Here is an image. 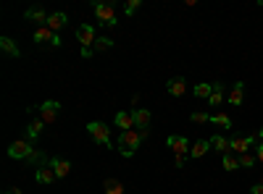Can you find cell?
<instances>
[{"instance_id": "cell-1", "label": "cell", "mask_w": 263, "mask_h": 194, "mask_svg": "<svg viewBox=\"0 0 263 194\" xmlns=\"http://www.w3.org/2000/svg\"><path fill=\"white\" fill-rule=\"evenodd\" d=\"M147 137V128L145 132H140V128H129V132H121L119 134V144H116V149L124 155V158H132L140 149V144H142V139Z\"/></svg>"}, {"instance_id": "cell-2", "label": "cell", "mask_w": 263, "mask_h": 194, "mask_svg": "<svg viewBox=\"0 0 263 194\" xmlns=\"http://www.w3.org/2000/svg\"><path fill=\"white\" fill-rule=\"evenodd\" d=\"M8 158H13V160L40 163V160H42V153H37V149L32 147V142H29V139H16V142L8 147Z\"/></svg>"}, {"instance_id": "cell-3", "label": "cell", "mask_w": 263, "mask_h": 194, "mask_svg": "<svg viewBox=\"0 0 263 194\" xmlns=\"http://www.w3.org/2000/svg\"><path fill=\"white\" fill-rule=\"evenodd\" d=\"M58 113H61V102L58 100H45L42 105H37V118L45 123V126L55 123L58 121Z\"/></svg>"}, {"instance_id": "cell-4", "label": "cell", "mask_w": 263, "mask_h": 194, "mask_svg": "<svg viewBox=\"0 0 263 194\" xmlns=\"http://www.w3.org/2000/svg\"><path fill=\"white\" fill-rule=\"evenodd\" d=\"M87 132H90V137L100 147H111V126H105L103 121H90L87 123Z\"/></svg>"}, {"instance_id": "cell-5", "label": "cell", "mask_w": 263, "mask_h": 194, "mask_svg": "<svg viewBox=\"0 0 263 194\" xmlns=\"http://www.w3.org/2000/svg\"><path fill=\"white\" fill-rule=\"evenodd\" d=\"M92 8H95V16H98L100 24H105V27H116V24H119L116 8H114L111 3H95Z\"/></svg>"}, {"instance_id": "cell-6", "label": "cell", "mask_w": 263, "mask_h": 194, "mask_svg": "<svg viewBox=\"0 0 263 194\" xmlns=\"http://www.w3.org/2000/svg\"><path fill=\"white\" fill-rule=\"evenodd\" d=\"M166 144L174 149V158H184V155H190V142H187V137H182V134H171L168 139H166Z\"/></svg>"}, {"instance_id": "cell-7", "label": "cell", "mask_w": 263, "mask_h": 194, "mask_svg": "<svg viewBox=\"0 0 263 194\" xmlns=\"http://www.w3.org/2000/svg\"><path fill=\"white\" fill-rule=\"evenodd\" d=\"M77 39H79V45H82V48H92V45H95V39H98L95 27H92V24H82V27L77 29Z\"/></svg>"}, {"instance_id": "cell-8", "label": "cell", "mask_w": 263, "mask_h": 194, "mask_svg": "<svg viewBox=\"0 0 263 194\" xmlns=\"http://www.w3.org/2000/svg\"><path fill=\"white\" fill-rule=\"evenodd\" d=\"M34 179H37V184H45V186H48V184H53L58 176H55V170H53L50 163H48V165H40V168L34 170Z\"/></svg>"}, {"instance_id": "cell-9", "label": "cell", "mask_w": 263, "mask_h": 194, "mask_svg": "<svg viewBox=\"0 0 263 194\" xmlns=\"http://www.w3.org/2000/svg\"><path fill=\"white\" fill-rule=\"evenodd\" d=\"M132 116H135V128H140V132H145V128L150 126V118H153L147 107H135Z\"/></svg>"}, {"instance_id": "cell-10", "label": "cell", "mask_w": 263, "mask_h": 194, "mask_svg": "<svg viewBox=\"0 0 263 194\" xmlns=\"http://www.w3.org/2000/svg\"><path fill=\"white\" fill-rule=\"evenodd\" d=\"M114 123L119 126V132H129V128H135V116H132L129 111H119L114 116Z\"/></svg>"}, {"instance_id": "cell-11", "label": "cell", "mask_w": 263, "mask_h": 194, "mask_svg": "<svg viewBox=\"0 0 263 194\" xmlns=\"http://www.w3.org/2000/svg\"><path fill=\"white\" fill-rule=\"evenodd\" d=\"M229 142H232V153L245 155L248 149L255 144V137H234V139H229Z\"/></svg>"}, {"instance_id": "cell-12", "label": "cell", "mask_w": 263, "mask_h": 194, "mask_svg": "<svg viewBox=\"0 0 263 194\" xmlns=\"http://www.w3.org/2000/svg\"><path fill=\"white\" fill-rule=\"evenodd\" d=\"M50 168L55 170L58 179H66V176L71 174V160H66V158H53V160H50Z\"/></svg>"}, {"instance_id": "cell-13", "label": "cell", "mask_w": 263, "mask_h": 194, "mask_svg": "<svg viewBox=\"0 0 263 194\" xmlns=\"http://www.w3.org/2000/svg\"><path fill=\"white\" fill-rule=\"evenodd\" d=\"M66 21H69V18H66V13H63V11H55V13L48 16V24H45V27H48L53 34H58V29L66 27Z\"/></svg>"}, {"instance_id": "cell-14", "label": "cell", "mask_w": 263, "mask_h": 194, "mask_svg": "<svg viewBox=\"0 0 263 194\" xmlns=\"http://www.w3.org/2000/svg\"><path fill=\"white\" fill-rule=\"evenodd\" d=\"M208 142H211V149H216V153H221V155L232 153V142H229L227 137H221V134H216V137H211Z\"/></svg>"}, {"instance_id": "cell-15", "label": "cell", "mask_w": 263, "mask_h": 194, "mask_svg": "<svg viewBox=\"0 0 263 194\" xmlns=\"http://www.w3.org/2000/svg\"><path fill=\"white\" fill-rule=\"evenodd\" d=\"M227 100H229V105H242V102H245V84L237 81L234 87L229 90V97H227Z\"/></svg>"}, {"instance_id": "cell-16", "label": "cell", "mask_w": 263, "mask_h": 194, "mask_svg": "<svg viewBox=\"0 0 263 194\" xmlns=\"http://www.w3.org/2000/svg\"><path fill=\"white\" fill-rule=\"evenodd\" d=\"M53 32L48 29V27H37L34 29V42H37V45H53Z\"/></svg>"}, {"instance_id": "cell-17", "label": "cell", "mask_w": 263, "mask_h": 194, "mask_svg": "<svg viewBox=\"0 0 263 194\" xmlns=\"http://www.w3.org/2000/svg\"><path fill=\"white\" fill-rule=\"evenodd\" d=\"M166 90H168V95H174V97H182V95L187 92V81H184V79H171V81L166 84Z\"/></svg>"}, {"instance_id": "cell-18", "label": "cell", "mask_w": 263, "mask_h": 194, "mask_svg": "<svg viewBox=\"0 0 263 194\" xmlns=\"http://www.w3.org/2000/svg\"><path fill=\"white\" fill-rule=\"evenodd\" d=\"M0 48H3V53L6 55H11V58H18L21 55V50H18V45L11 39V37H0Z\"/></svg>"}, {"instance_id": "cell-19", "label": "cell", "mask_w": 263, "mask_h": 194, "mask_svg": "<svg viewBox=\"0 0 263 194\" xmlns=\"http://www.w3.org/2000/svg\"><path fill=\"white\" fill-rule=\"evenodd\" d=\"M27 18L34 21L37 27H45V24H48V13L42 11V8H29V11H27Z\"/></svg>"}, {"instance_id": "cell-20", "label": "cell", "mask_w": 263, "mask_h": 194, "mask_svg": "<svg viewBox=\"0 0 263 194\" xmlns=\"http://www.w3.org/2000/svg\"><path fill=\"white\" fill-rule=\"evenodd\" d=\"M211 149V142H205V139H200V142H195L192 147H190V158H203L205 153Z\"/></svg>"}, {"instance_id": "cell-21", "label": "cell", "mask_w": 263, "mask_h": 194, "mask_svg": "<svg viewBox=\"0 0 263 194\" xmlns=\"http://www.w3.org/2000/svg\"><path fill=\"white\" fill-rule=\"evenodd\" d=\"M221 102H224V84L213 81V92L208 97V105H221Z\"/></svg>"}, {"instance_id": "cell-22", "label": "cell", "mask_w": 263, "mask_h": 194, "mask_svg": "<svg viewBox=\"0 0 263 194\" xmlns=\"http://www.w3.org/2000/svg\"><path fill=\"white\" fill-rule=\"evenodd\" d=\"M103 189H105V194H124V184L119 179H105Z\"/></svg>"}, {"instance_id": "cell-23", "label": "cell", "mask_w": 263, "mask_h": 194, "mask_svg": "<svg viewBox=\"0 0 263 194\" xmlns=\"http://www.w3.org/2000/svg\"><path fill=\"white\" fill-rule=\"evenodd\" d=\"M42 128H45V123H42L40 118H37V121H32V123L27 126V139H29V142H32V139H37V137L42 134Z\"/></svg>"}, {"instance_id": "cell-24", "label": "cell", "mask_w": 263, "mask_h": 194, "mask_svg": "<svg viewBox=\"0 0 263 194\" xmlns=\"http://www.w3.org/2000/svg\"><path fill=\"white\" fill-rule=\"evenodd\" d=\"M111 48H114V39L111 37H98L95 45H92V53H105V50H111Z\"/></svg>"}, {"instance_id": "cell-25", "label": "cell", "mask_w": 263, "mask_h": 194, "mask_svg": "<svg viewBox=\"0 0 263 194\" xmlns=\"http://www.w3.org/2000/svg\"><path fill=\"white\" fill-rule=\"evenodd\" d=\"M195 97H200V100H208L211 92H213V84H195Z\"/></svg>"}, {"instance_id": "cell-26", "label": "cell", "mask_w": 263, "mask_h": 194, "mask_svg": "<svg viewBox=\"0 0 263 194\" xmlns=\"http://www.w3.org/2000/svg\"><path fill=\"white\" fill-rule=\"evenodd\" d=\"M211 123L221 126V128H232V118H229L227 113H213V116H211Z\"/></svg>"}, {"instance_id": "cell-27", "label": "cell", "mask_w": 263, "mask_h": 194, "mask_svg": "<svg viewBox=\"0 0 263 194\" xmlns=\"http://www.w3.org/2000/svg\"><path fill=\"white\" fill-rule=\"evenodd\" d=\"M221 165L227 168V170H237L239 168V158H234V155H221Z\"/></svg>"}, {"instance_id": "cell-28", "label": "cell", "mask_w": 263, "mask_h": 194, "mask_svg": "<svg viewBox=\"0 0 263 194\" xmlns=\"http://www.w3.org/2000/svg\"><path fill=\"white\" fill-rule=\"evenodd\" d=\"M140 6H142V0H129V3L124 6V13H126V16H135Z\"/></svg>"}, {"instance_id": "cell-29", "label": "cell", "mask_w": 263, "mask_h": 194, "mask_svg": "<svg viewBox=\"0 0 263 194\" xmlns=\"http://www.w3.org/2000/svg\"><path fill=\"white\" fill-rule=\"evenodd\" d=\"M192 123H211V116L203 113V111H195L192 113Z\"/></svg>"}, {"instance_id": "cell-30", "label": "cell", "mask_w": 263, "mask_h": 194, "mask_svg": "<svg viewBox=\"0 0 263 194\" xmlns=\"http://www.w3.org/2000/svg\"><path fill=\"white\" fill-rule=\"evenodd\" d=\"M253 163H255V158H253L250 153H245V155H239V168H253Z\"/></svg>"}, {"instance_id": "cell-31", "label": "cell", "mask_w": 263, "mask_h": 194, "mask_svg": "<svg viewBox=\"0 0 263 194\" xmlns=\"http://www.w3.org/2000/svg\"><path fill=\"white\" fill-rule=\"evenodd\" d=\"M255 158L263 163V142H258V144H255Z\"/></svg>"}, {"instance_id": "cell-32", "label": "cell", "mask_w": 263, "mask_h": 194, "mask_svg": "<svg viewBox=\"0 0 263 194\" xmlns=\"http://www.w3.org/2000/svg\"><path fill=\"white\" fill-rule=\"evenodd\" d=\"M250 194H263V184H255V186H250Z\"/></svg>"}, {"instance_id": "cell-33", "label": "cell", "mask_w": 263, "mask_h": 194, "mask_svg": "<svg viewBox=\"0 0 263 194\" xmlns=\"http://www.w3.org/2000/svg\"><path fill=\"white\" fill-rule=\"evenodd\" d=\"M95 53H92V48H82V58H92Z\"/></svg>"}, {"instance_id": "cell-34", "label": "cell", "mask_w": 263, "mask_h": 194, "mask_svg": "<svg viewBox=\"0 0 263 194\" xmlns=\"http://www.w3.org/2000/svg\"><path fill=\"white\" fill-rule=\"evenodd\" d=\"M6 194H21V189H18V186H13V189H8Z\"/></svg>"}, {"instance_id": "cell-35", "label": "cell", "mask_w": 263, "mask_h": 194, "mask_svg": "<svg viewBox=\"0 0 263 194\" xmlns=\"http://www.w3.org/2000/svg\"><path fill=\"white\" fill-rule=\"evenodd\" d=\"M258 137H260V139H263V126H260V132H258Z\"/></svg>"}, {"instance_id": "cell-36", "label": "cell", "mask_w": 263, "mask_h": 194, "mask_svg": "<svg viewBox=\"0 0 263 194\" xmlns=\"http://www.w3.org/2000/svg\"><path fill=\"white\" fill-rule=\"evenodd\" d=\"M260 184H263V179H260Z\"/></svg>"}]
</instances>
